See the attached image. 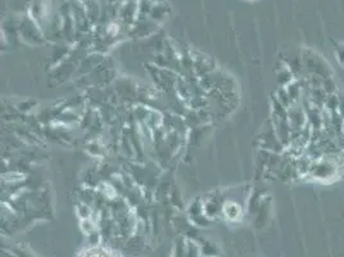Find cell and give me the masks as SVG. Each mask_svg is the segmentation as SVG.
<instances>
[{
    "label": "cell",
    "instance_id": "6da1fadb",
    "mask_svg": "<svg viewBox=\"0 0 344 257\" xmlns=\"http://www.w3.org/2000/svg\"><path fill=\"white\" fill-rule=\"evenodd\" d=\"M79 257H116V256L113 253H111V252L106 251V249L92 248V249L83 251L79 254Z\"/></svg>",
    "mask_w": 344,
    "mask_h": 257
}]
</instances>
